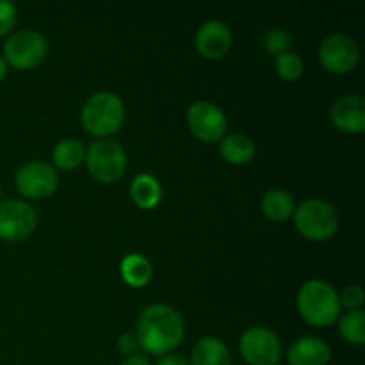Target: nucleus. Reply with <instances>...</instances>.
I'll return each mask as SVG.
<instances>
[{
    "instance_id": "f257e3e1",
    "label": "nucleus",
    "mask_w": 365,
    "mask_h": 365,
    "mask_svg": "<svg viewBox=\"0 0 365 365\" xmlns=\"http://www.w3.org/2000/svg\"><path fill=\"white\" fill-rule=\"evenodd\" d=\"M139 348L152 355H170L184 339V321L170 305L153 303L146 307L138 319Z\"/></svg>"
},
{
    "instance_id": "f03ea898",
    "label": "nucleus",
    "mask_w": 365,
    "mask_h": 365,
    "mask_svg": "<svg viewBox=\"0 0 365 365\" xmlns=\"http://www.w3.org/2000/svg\"><path fill=\"white\" fill-rule=\"evenodd\" d=\"M296 305L299 316L314 327H328L341 317V302L337 291L328 282L317 278L305 282L299 287Z\"/></svg>"
},
{
    "instance_id": "7ed1b4c3",
    "label": "nucleus",
    "mask_w": 365,
    "mask_h": 365,
    "mask_svg": "<svg viewBox=\"0 0 365 365\" xmlns=\"http://www.w3.org/2000/svg\"><path fill=\"white\" fill-rule=\"evenodd\" d=\"M125 120L123 100L113 91H98L89 96L81 110L82 127L100 139L116 134Z\"/></svg>"
},
{
    "instance_id": "20e7f679",
    "label": "nucleus",
    "mask_w": 365,
    "mask_h": 365,
    "mask_svg": "<svg viewBox=\"0 0 365 365\" xmlns=\"http://www.w3.org/2000/svg\"><path fill=\"white\" fill-rule=\"evenodd\" d=\"M292 216L298 232L309 241H327L339 230L337 209L327 200H305L296 207Z\"/></svg>"
},
{
    "instance_id": "39448f33",
    "label": "nucleus",
    "mask_w": 365,
    "mask_h": 365,
    "mask_svg": "<svg viewBox=\"0 0 365 365\" xmlns=\"http://www.w3.org/2000/svg\"><path fill=\"white\" fill-rule=\"evenodd\" d=\"M86 164L88 170L96 180L116 182L118 178L123 177L127 170V153L125 148L114 139H96L86 150Z\"/></svg>"
},
{
    "instance_id": "423d86ee",
    "label": "nucleus",
    "mask_w": 365,
    "mask_h": 365,
    "mask_svg": "<svg viewBox=\"0 0 365 365\" xmlns=\"http://www.w3.org/2000/svg\"><path fill=\"white\" fill-rule=\"evenodd\" d=\"M48 52L45 36L32 29H21L13 32L4 43V59L18 70H32L38 66Z\"/></svg>"
},
{
    "instance_id": "0eeeda50",
    "label": "nucleus",
    "mask_w": 365,
    "mask_h": 365,
    "mask_svg": "<svg viewBox=\"0 0 365 365\" xmlns=\"http://www.w3.org/2000/svg\"><path fill=\"white\" fill-rule=\"evenodd\" d=\"M239 351L250 365H277L282 356V342L269 328L253 327L241 335Z\"/></svg>"
},
{
    "instance_id": "6e6552de",
    "label": "nucleus",
    "mask_w": 365,
    "mask_h": 365,
    "mask_svg": "<svg viewBox=\"0 0 365 365\" xmlns=\"http://www.w3.org/2000/svg\"><path fill=\"white\" fill-rule=\"evenodd\" d=\"M359 43L348 34L335 32L327 36L319 45V61L327 71L334 75H344L359 64Z\"/></svg>"
},
{
    "instance_id": "1a4fd4ad",
    "label": "nucleus",
    "mask_w": 365,
    "mask_h": 365,
    "mask_svg": "<svg viewBox=\"0 0 365 365\" xmlns=\"http://www.w3.org/2000/svg\"><path fill=\"white\" fill-rule=\"evenodd\" d=\"M38 214L34 207L24 200L0 202V239L7 242L24 241L34 232Z\"/></svg>"
},
{
    "instance_id": "9d476101",
    "label": "nucleus",
    "mask_w": 365,
    "mask_h": 365,
    "mask_svg": "<svg viewBox=\"0 0 365 365\" xmlns=\"http://www.w3.org/2000/svg\"><path fill=\"white\" fill-rule=\"evenodd\" d=\"M16 189L27 198L41 200L53 195L59 187V173L45 160H31L16 171Z\"/></svg>"
},
{
    "instance_id": "9b49d317",
    "label": "nucleus",
    "mask_w": 365,
    "mask_h": 365,
    "mask_svg": "<svg viewBox=\"0 0 365 365\" xmlns=\"http://www.w3.org/2000/svg\"><path fill=\"white\" fill-rule=\"evenodd\" d=\"M187 125L192 134L203 143H217L227 132V116L216 103L198 100L187 109Z\"/></svg>"
},
{
    "instance_id": "f8f14e48",
    "label": "nucleus",
    "mask_w": 365,
    "mask_h": 365,
    "mask_svg": "<svg viewBox=\"0 0 365 365\" xmlns=\"http://www.w3.org/2000/svg\"><path fill=\"white\" fill-rule=\"evenodd\" d=\"M331 123L348 134H362L365 130V98L362 95L339 96L330 107Z\"/></svg>"
},
{
    "instance_id": "ddd939ff",
    "label": "nucleus",
    "mask_w": 365,
    "mask_h": 365,
    "mask_svg": "<svg viewBox=\"0 0 365 365\" xmlns=\"http://www.w3.org/2000/svg\"><path fill=\"white\" fill-rule=\"evenodd\" d=\"M195 45L205 59H221L232 45V32L221 20H209L200 25Z\"/></svg>"
},
{
    "instance_id": "4468645a",
    "label": "nucleus",
    "mask_w": 365,
    "mask_h": 365,
    "mask_svg": "<svg viewBox=\"0 0 365 365\" xmlns=\"http://www.w3.org/2000/svg\"><path fill=\"white\" fill-rule=\"evenodd\" d=\"M331 359L330 346L319 337H299L287 349L289 365H328Z\"/></svg>"
},
{
    "instance_id": "2eb2a0df",
    "label": "nucleus",
    "mask_w": 365,
    "mask_h": 365,
    "mask_svg": "<svg viewBox=\"0 0 365 365\" xmlns=\"http://www.w3.org/2000/svg\"><path fill=\"white\" fill-rule=\"evenodd\" d=\"M189 365H232L228 346L217 337H203L195 344Z\"/></svg>"
},
{
    "instance_id": "dca6fc26",
    "label": "nucleus",
    "mask_w": 365,
    "mask_h": 365,
    "mask_svg": "<svg viewBox=\"0 0 365 365\" xmlns=\"http://www.w3.org/2000/svg\"><path fill=\"white\" fill-rule=\"evenodd\" d=\"M220 153L230 164H246L255 155V143L242 132L225 135L220 141Z\"/></svg>"
},
{
    "instance_id": "f3484780",
    "label": "nucleus",
    "mask_w": 365,
    "mask_h": 365,
    "mask_svg": "<svg viewBox=\"0 0 365 365\" xmlns=\"http://www.w3.org/2000/svg\"><path fill=\"white\" fill-rule=\"evenodd\" d=\"M130 198L141 209H153L159 205L160 198H163L160 182L150 173H139L130 184Z\"/></svg>"
},
{
    "instance_id": "a211bd4d",
    "label": "nucleus",
    "mask_w": 365,
    "mask_h": 365,
    "mask_svg": "<svg viewBox=\"0 0 365 365\" xmlns=\"http://www.w3.org/2000/svg\"><path fill=\"white\" fill-rule=\"evenodd\" d=\"M260 209L273 221H287L294 214V198L285 189H269L260 200Z\"/></svg>"
},
{
    "instance_id": "6ab92c4d",
    "label": "nucleus",
    "mask_w": 365,
    "mask_h": 365,
    "mask_svg": "<svg viewBox=\"0 0 365 365\" xmlns=\"http://www.w3.org/2000/svg\"><path fill=\"white\" fill-rule=\"evenodd\" d=\"M121 278L127 282L130 287H145L148 282L152 280L153 267L146 257L139 255V253H128L123 257L120 264Z\"/></svg>"
},
{
    "instance_id": "aec40b11",
    "label": "nucleus",
    "mask_w": 365,
    "mask_h": 365,
    "mask_svg": "<svg viewBox=\"0 0 365 365\" xmlns=\"http://www.w3.org/2000/svg\"><path fill=\"white\" fill-rule=\"evenodd\" d=\"M84 155L86 150L78 139H61L52 150L53 164L66 171L75 170L84 160Z\"/></svg>"
},
{
    "instance_id": "412c9836",
    "label": "nucleus",
    "mask_w": 365,
    "mask_h": 365,
    "mask_svg": "<svg viewBox=\"0 0 365 365\" xmlns=\"http://www.w3.org/2000/svg\"><path fill=\"white\" fill-rule=\"evenodd\" d=\"M339 331L342 337L351 344H364L365 342V312L364 310H349L348 314L339 319Z\"/></svg>"
},
{
    "instance_id": "4be33fe9",
    "label": "nucleus",
    "mask_w": 365,
    "mask_h": 365,
    "mask_svg": "<svg viewBox=\"0 0 365 365\" xmlns=\"http://www.w3.org/2000/svg\"><path fill=\"white\" fill-rule=\"evenodd\" d=\"M274 70L285 81H298L299 77L305 71V64H303V59L294 52H284L278 53L274 57Z\"/></svg>"
},
{
    "instance_id": "5701e85b",
    "label": "nucleus",
    "mask_w": 365,
    "mask_h": 365,
    "mask_svg": "<svg viewBox=\"0 0 365 365\" xmlns=\"http://www.w3.org/2000/svg\"><path fill=\"white\" fill-rule=\"evenodd\" d=\"M289 45H291V34H289L285 29H271L266 34V48L269 50V53H273L274 57L278 53L287 52Z\"/></svg>"
},
{
    "instance_id": "b1692460",
    "label": "nucleus",
    "mask_w": 365,
    "mask_h": 365,
    "mask_svg": "<svg viewBox=\"0 0 365 365\" xmlns=\"http://www.w3.org/2000/svg\"><path fill=\"white\" fill-rule=\"evenodd\" d=\"M364 299H365L364 289L356 284L346 285V287L341 291V294H339L341 307H346V309L349 310H360V307L364 305Z\"/></svg>"
},
{
    "instance_id": "393cba45",
    "label": "nucleus",
    "mask_w": 365,
    "mask_h": 365,
    "mask_svg": "<svg viewBox=\"0 0 365 365\" xmlns=\"http://www.w3.org/2000/svg\"><path fill=\"white\" fill-rule=\"evenodd\" d=\"M16 24V6L7 0H0V36L7 34Z\"/></svg>"
},
{
    "instance_id": "a878e982",
    "label": "nucleus",
    "mask_w": 365,
    "mask_h": 365,
    "mask_svg": "<svg viewBox=\"0 0 365 365\" xmlns=\"http://www.w3.org/2000/svg\"><path fill=\"white\" fill-rule=\"evenodd\" d=\"M118 349H120L123 355L130 356V355H135L139 349V341H138V335L135 334H123L120 339H118Z\"/></svg>"
},
{
    "instance_id": "bb28decb",
    "label": "nucleus",
    "mask_w": 365,
    "mask_h": 365,
    "mask_svg": "<svg viewBox=\"0 0 365 365\" xmlns=\"http://www.w3.org/2000/svg\"><path fill=\"white\" fill-rule=\"evenodd\" d=\"M155 365H189V360L180 355H164Z\"/></svg>"
},
{
    "instance_id": "cd10ccee",
    "label": "nucleus",
    "mask_w": 365,
    "mask_h": 365,
    "mask_svg": "<svg viewBox=\"0 0 365 365\" xmlns=\"http://www.w3.org/2000/svg\"><path fill=\"white\" fill-rule=\"evenodd\" d=\"M120 365H150V360L146 359L145 355H139V353H135V355H130V356H127V359L121 360Z\"/></svg>"
},
{
    "instance_id": "c85d7f7f",
    "label": "nucleus",
    "mask_w": 365,
    "mask_h": 365,
    "mask_svg": "<svg viewBox=\"0 0 365 365\" xmlns=\"http://www.w3.org/2000/svg\"><path fill=\"white\" fill-rule=\"evenodd\" d=\"M6 75H7V63H6V59L0 56V82L6 78Z\"/></svg>"
},
{
    "instance_id": "c756f323",
    "label": "nucleus",
    "mask_w": 365,
    "mask_h": 365,
    "mask_svg": "<svg viewBox=\"0 0 365 365\" xmlns=\"http://www.w3.org/2000/svg\"><path fill=\"white\" fill-rule=\"evenodd\" d=\"M0 195H2V185H0Z\"/></svg>"
}]
</instances>
